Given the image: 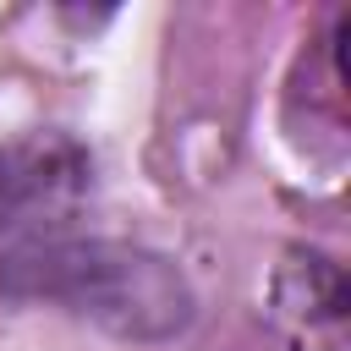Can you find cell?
Segmentation results:
<instances>
[{
	"label": "cell",
	"mask_w": 351,
	"mask_h": 351,
	"mask_svg": "<svg viewBox=\"0 0 351 351\" xmlns=\"http://www.w3.org/2000/svg\"><path fill=\"white\" fill-rule=\"evenodd\" d=\"M0 291L66 302L121 335H165L186 318V285L165 258L115 241H27L0 258Z\"/></svg>",
	"instance_id": "1"
},
{
	"label": "cell",
	"mask_w": 351,
	"mask_h": 351,
	"mask_svg": "<svg viewBox=\"0 0 351 351\" xmlns=\"http://www.w3.org/2000/svg\"><path fill=\"white\" fill-rule=\"evenodd\" d=\"M88 192V154L60 132H27L0 143V247L44 241L55 219Z\"/></svg>",
	"instance_id": "2"
}]
</instances>
